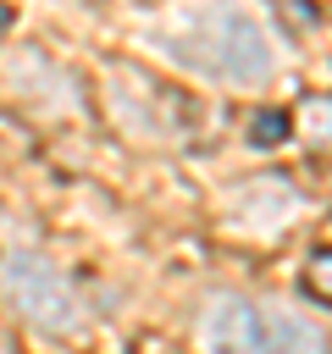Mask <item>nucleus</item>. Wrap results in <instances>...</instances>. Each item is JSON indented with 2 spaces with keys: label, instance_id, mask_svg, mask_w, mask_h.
<instances>
[{
  "label": "nucleus",
  "instance_id": "obj_1",
  "mask_svg": "<svg viewBox=\"0 0 332 354\" xmlns=\"http://www.w3.org/2000/svg\"><path fill=\"white\" fill-rule=\"evenodd\" d=\"M172 55L205 66L210 77H232V83H260L271 72V44L266 28L238 6V0H210L172 44Z\"/></svg>",
  "mask_w": 332,
  "mask_h": 354
},
{
  "label": "nucleus",
  "instance_id": "obj_2",
  "mask_svg": "<svg viewBox=\"0 0 332 354\" xmlns=\"http://www.w3.org/2000/svg\"><path fill=\"white\" fill-rule=\"evenodd\" d=\"M0 282H6V299L39 326V332H77L83 326V310H77V293H72V282L44 260V254H11L6 260V271H0Z\"/></svg>",
  "mask_w": 332,
  "mask_h": 354
},
{
  "label": "nucleus",
  "instance_id": "obj_3",
  "mask_svg": "<svg viewBox=\"0 0 332 354\" xmlns=\"http://www.w3.org/2000/svg\"><path fill=\"white\" fill-rule=\"evenodd\" d=\"M199 337H205V354H266V343H260V310L249 299H238V293H216L205 304Z\"/></svg>",
  "mask_w": 332,
  "mask_h": 354
},
{
  "label": "nucleus",
  "instance_id": "obj_4",
  "mask_svg": "<svg viewBox=\"0 0 332 354\" xmlns=\"http://www.w3.org/2000/svg\"><path fill=\"white\" fill-rule=\"evenodd\" d=\"M260 343H266V354H326L321 321H310V315H299V310H282V304H266Z\"/></svg>",
  "mask_w": 332,
  "mask_h": 354
},
{
  "label": "nucleus",
  "instance_id": "obj_5",
  "mask_svg": "<svg viewBox=\"0 0 332 354\" xmlns=\"http://www.w3.org/2000/svg\"><path fill=\"white\" fill-rule=\"evenodd\" d=\"M282 138H288V116L282 111H260L249 122V144H282Z\"/></svg>",
  "mask_w": 332,
  "mask_h": 354
},
{
  "label": "nucleus",
  "instance_id": "obj_6",
  "mask_svg": "<svg viewBox=\"0 0 332 354\" xmlns=\"http://www.w3.org/2000/svg\"><path fill=\"white\" fill-rule=\"evenodd\" d=\"M332 260H326V249H315V260H310V282H315V299L326 304L332 299V271H326Z\"/></svg>",
  "mask_w": 332,
  "mask_h": 354
}]
</instances>
